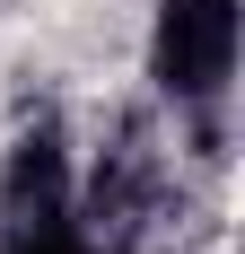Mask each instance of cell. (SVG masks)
Wrapping results in <instances>:
<instances>
[{"label": "cell", "mask_w": 245, "mask_h": 254, "mask_svg": "<svg viewBox=\"0 0 245 254\" xmlns=\"http://www.w3.org/2000/svg\"><path fill=\"white\" fill-rule=\"evenodd\" d=\"M0 254H97V237L79 228L70 158L53 131L18 140L9 176H0Z\"/></svg>", "instance_id": "obj_1"}, {"label": "cell", "mask_w": 245, "mask_h": 254, "mask_svg": "<svg viewBox=\"0 0 245 254\" xmlns=\"http://www.w3.org/2000/svg\"><path fill=\"white\" fill-rule=\"evenodd\" d=\"M237 70V0H158L149 26V79L175 105H210Z\"/></svg>", "instance_id": "obj_2"}]
</instances>
